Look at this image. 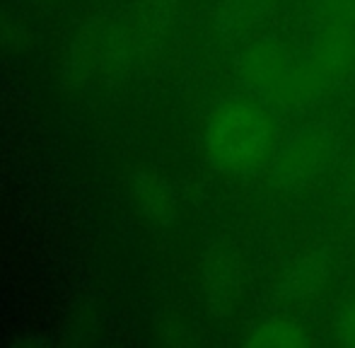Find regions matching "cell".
Listing matches in <instances>:
<instances>
[{
  "mask_svg": "<svg viewBox=\"0 0 355 348\" xmlns=\"http://www.w3.org/2000/svg\"><path fill=\"white\" fill-rule=\"evenodd\" d=\"M355 66V0H324L322 32L307 58L288 61L273 44L247 53V76L283 104H295L343 78Z\"/></svg>",
  "mask_w": 355,
  "mask_h": 348,
  "instance_id": "1",
  "label": "cell"
},
{
  "mask_svg": "<svg viewBox=\"0 0 355 348\" xmlns=\"http://www.w3.org/2000/svg\"><path fill=\"white\" fill-rule=\"evenodd\" d=\"M278 123L271 109L254 99H232L213 114L208 150L230 172H252L266 165L276 150Z\"/></svg>",
  "mask_w": 355,
  "mask_h": 348,
  "instance_id": "2",
  "label": "cell"
},
{
  "mask_svg": "<svg viewBox=\"0 0 355 348\" xmlns=\"http://www.w3.org/2000/svg\"><path fill=\"white\" fill-rule=\"evenodd\" d=\"M252 344L257 346H281V348H295L304 344L302 329L285 322H268V324L259 327L252 336Z\"/></svg>",
  "mask_w": 355,
  "mask_h": 348,
  "instance_id": "3",
  "label": "cell"
},
{
  "mask_svg": "<svg viewBox=\"0 0 355 348\" xmlns=\"http://www.w3.org/2000/svg\"><path fill=\"white\" fill-rule=\"evenodd\" d=\"M343 331H346L348 344L355 346V300L351 302V307L346 310V320H343Z\"/></svg>",
  "mask_w": 355,
  "mask_h": 348,
  "instance_id": "4",
  "label": "cell"
}]
</instances>
